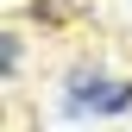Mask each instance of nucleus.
<instances>
[{
    "mask_svg": "<svg viewBox=\"0 0 132 132\" xmlns=\"http://www.w3.org/2000/svg\"><path fill=\"white\" fill-rule=\"evenodd\" d=\"M113 88H120V82H107L101 69H94V76L76 69V76H69V94H63V107H69V113H88V107L107 113V107H113Z\"/></svg>",
    "mask_w": 132,
    "mask_h": 132,
    "instance_id": "obj_1",
    "label": "nucleus"
}]
</instances>
